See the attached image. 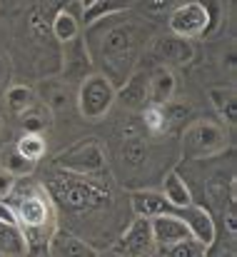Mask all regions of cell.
I'll return each mask as SVG.
<instances>
[{
  "instance_id": "6da1fadb",
  "label": "cell",
  "mask_w": 237,
  "mask_h": 257,
  "mask_svg": "<svg viewBox=\"0 0 237 257\" xmlns=\"http://www.w3.org/2000/svg\"><path fill=\"white\" fill-rule=\"evenodd\" d=\"M150 40L153 25L130 10L90 23L82 35L92 70L105 75L115 87L123 85L138 70V63Z\"/></svg>"
},
{
  "instance_id": "7a4b0ae2",
  "label": "cell",
  "mask_w": 237,
  "mask_h": 257,
  "mask_svg": "<svg viewBox=\"0 0 237 257\" xmlns=\"http://www.w3.org/2000/svg\"><path fill=\"white\" fill-rule=\"evenodd\" d=\"M43 187L48 190L55 210L70 217H85L90 212H97L110 200V190L100 175H73L53 170L50 175H45Z\"/></svg>"
},
{
  "instance_id": "3957f363",
  "label": "cell",
  "mask_w": 237,
  "mask_h": 257,
  "mask_svg": "<svg viewBox=\"0 0 237 257\" xmlns=\"http://www.w3.org/2000/svg\"><path fill=\"white\" fill-rule=\"evenodd\" d=\"M18 227L23 230L28 240V250L35 245H48L50 235L55 232V205L43 187V182L35 180H18L13 195L8 197Z\"/></svg>"
},
{
  "instance_id": "277c9868",
  "label": "cell",
  "mask_w": 237,
  "mask_h": 257,
  "mask_svg": "<svg viewBox=\"0 0 237 257\" xmlns=\"http://www.w3.org/2000/svg\"><path fill=\"white\" fill-rule=\"evenodd\" d=\"M230 148V127L215 120H195L185 125L180 138V153L185 160H210Z\"/></svg>"
},
{
  "instance_id": "5b68a950",
  "label": "cell",
  "mask_w": 237,
  "mask_h": 257,
  "mask_svg": "<svg viewBox=\"0 0 237 257\" xmlns=\"http://www.w3.org/2000/svg\"><path fill=\"white\" fill-rule=\"evenodd\" d=\"M53 168L73 175H102L107 170V153L102 140L85 138L75 145H70L65 153H60L53 160Z\"/></svg>"
},
{
  "instance_id": "8992f818",
  "label": "cell",
  "mask_w": 237,
  "mask_h": 257,
  "mask_svg": "<svg viewBox=\"0 0 237 257\" xmlns=\"http://www.w3.org/2000/svg\"><path fill=\"white\" fill-rule=\"evenodd\" d=\"M75 105L85 120H102L115 105V85L105 75L90 73L75 90Z\"/></svg>"
},
{
  "instance_id": "52a82bcc",
  "label": "cell",
  "mask_w": 237,
  "mask_h": 257,
  "mask_svg": "<svg viewBox=\"0 0 237 257\" xmlns=\"http://www.w3.org/2000/svg\"><path fill=\"white\" fill-rule=\"evenodd\" d=\"M167 28L172 35L185 38V40L207 38L210 35V18H207L205 5L200 0H187V3L177 5L167 15Z\"/></svg>"
},
{
  "instance_id": "ba28073f",
  "label": "cell",
  "mask_w": 237,
  "mask_h": 257,
  "mask_svg": "<svg viewBox=\"0 0 237 257\" xmlns=\"http://www.w3.org/2000/svg\"><path fill=\"white\" fill-rule=\"evenodd\" d=\"M112 252L117 257H150L153 252H158L155 240H153L150 220L135 217L123 230V235L117 237V242L112 245Z\"/></svg>"
},
{
  "instance_id": "9c48e42d",
  "label": "cell",
  "mask_w": 237,
  "mask_h": 257,
  "mask_svg": "<svg viewBox=\"0 0 237 257\" xmlns=\"http://www.w3.org/2000/svg\"><path fill=\"white\" fill-rule=\"evenodd\" d=\"M153 50V58L158 60L160 65L165 68H185L192 63L195 58V45L192 40H185V38H177V35H160L153 40L150 45Z\"/></svg>"
},
{
  "instance_id": "30bf717a",
  "label": "cell",
  "mask_w": 237,
  "mask_h": 257,
  "mask_svg": "<svg viewBox=\"0 0 237 257\" xmlns=\"http://www.w3.org/2000/svg\"><path fill=\"white\" fill-rule=\"evenodd\" d=\"M175 212L185 225H187V232L192 240H197L205 250L212 245V240L217 237V225H215V217L210 210L200 207V205H187V207H180V210H170Z\"/></svg>"
},
{
  "instance_id": "8fae6325",
  "label": "cell",
  "mask_w": 237,
  "mask_h": 257,
  "mask_svg": "<svg viewBox=\"0 0 237 257\" xmlns=\"http://www.w3.org/2000/svg\"><path fill=\"white\" fill-rule=\"evenodd\" d=\"M115 102L128 112H140L150 105V90H148V73L135 70L123 85L115 87Z\"/></svg>"
},
{
  "instance_id": "7c38bea8",
  "label": "cell",
  "mask_w": 237,
  "mask_h": 257,
  "mask_svg": "<svg viewBox=\"0 0 237 257\" xmlns=\"http://www.w3.org/2000/svg\"><path fill=\"white\" fill-rule=\"evenodd\" d=\"M48 255L50 257H100V252L87 240L78 237L75 232L55 227V232L48 240Z\"/></svg>"
},
{
  "instance_id": "4fadbf2b",
  "label": "cell",
  "mask_w": 237,
  "mask_h": 257,
  "mask_svg": "<svg viewBox=\"0 0 237 257\" xmlns=\"http://www.w3.org/2000/svg\"><path fill=\"white\" fill-rule=\"evenodd\" d=\"M82 8H80L78 0H73L70 5H63L53 20H50V33L55 38V43L65 45L70 40H75L78 35H82Z\"/></svg>"
},
{
  "instance_id": "5bb4252c",
  "label": "cell",
  "mask_w": 237,
  "mask_h": 257,
  "mask_svg": "<svg viewBox=\"0 0 237 257\" xmlns=\"http://www.w3.org/2000/svg\"><path fill=\"white\" fill-rule=\"evenodd\" d=\"M60 63H63V73H65L70 80H78V83L85 75L95 73V70H92V63H90V55H87V50H85L82 35H78L75 40H70V43L63 45Z\"/></svg>"
},
{
  "instance_id": "9a60e30c",
  "label": "cell",
  "mask_w": 237,
  "mask_h": 257,
  "mask_svg": "<svg viewBox=\"0 0 237 257\" xmlns=\"http://www.w3.org/2000/svg\"><path fill=\"white\" fill-rule=\"evenodd\" d=\"M150 227H153V240H155V247H170L180 240H187L190 232H187V225L175 215V212H165L150 220Z\"/></svg>"
},
{
  "instance_id": "2e32d148",
  "label": "cell",
  "mask_w": 237,
  "mask_h": 257,
  "mask_svg": "<svg viewBox=\"0 0 237 257\" xmlns=\"http://www.w3.org/2000/svg\"><path fill=\"white\" fill-rule=\"evenodd\" d=\"M153 158V145L150 140L143 135V138H125L123 145H120V163L123 168H128L130 172H143L148 168Z\"/></svg>"
},
{
  "instance_id": "e0dca14e",
  "label": "cell",
  "mask_w": 237,
  "mask_h": 257,
  "mask_svg": "<svg viewBox=\"0 0 237 257\" xmlns=\"http://www.w3.org/2000/svg\"><path fill=\"white\" fill-rule=\"evenodd\" d=\"M160 195L165 197V202H167V207H170V210H180V207L192 205V192H190V185H187V180H185V177H182L177 170H170L165 177H162Z\"/></svg>"
},
{
  "instance_id": "ac0fdd59",
  "label": "cell",
  "mask_w": 237,
  "mask_h": 257,
  "mask_svg": "<svg viewBox=\"0 0 237 257\" xmlns=\"http://www.w3.org/2000/svg\"><path fill=\"white\" fill-rule=\"evenodd\" d=\"M148 90H150V102L155 105H165L175 97L177 90V78L172 73V68L158 65L155 70L148 73Z\"/></svg>"
},
{
  "instance_id": "d6986e66",
  "label": "cell",
  "mask_w": 237,
  "mask_h": 257,
  "mask_svg": "<svg viewBox=\"0 0 237 257\" xmlns=\"http://www.w3.org/2000/svg\"><path fill=\"white\" fill-rule=\"evenodd\" d=\"M130 207H133L135 217H145V220H153L158 215L170 212L165 197L158 190H135V192H130Z\"/></svg>"
},
{
  "instance_id": "ffe728a7",
  "label": "cell",
  "mask_w": 237,
  "mask_h": 257,
  "mask_svg": "<svg viewBox=\"0 0 237 257\" xmlns=\"http://www.w3.org/2000/svg\"><path fill=\"white\" fill-rule=\"evenodd\" d=\"M35 102H38V92L30 85L15 83V85H8L3 90V105H5L8 115L15 117V120H18L23 112H28Z\"/></svg>"
},
{
  "instance_id": "44dd1931",
  "label": "cell",
  "mask_w": 237,
  "mask_h": 257,
  "mask_svg": "<svg viewBox=\"0 0 237 257\" xmlns=\"http://www.w3.org/2000/svg\"><path fill=\"white\" fill-rule=\"evenodd\" d=\"M38 97L55 112H63L73 105V90H70V83H60V80H43L40 83V90H35Z\"/></svg>"
},
{
  "instance_id": "7402d4cb",
  "label": "cell",
  "mask_w": 237,
  "mask_h": 257,
  "mask_svg": "<svg viewBox=\"0 0 237 257\" xmlns=\"http://www.w3.org/2000/svg\"><path fill=\"white\" fill-rule=\"evenodd\" d=\"M18 122H20L23 133H40V135H45L53 127V110L38 97V102L28 112H23L18 117Z\"/></svg>"
},
{
  "instance_id": "603a6c76",
  "label": "cell",
  "mask_w": 237,
  "mask_h": 257,
  "mask_svg": "<svg viewBox=\"0 0 237 257\" xmlns=\"http://www.w3.org/2000/svg\"><path fill=\"white\" fill-rule=\"evenodd\" d=\"M23 160H28L30 165H38L45 155H48V140L40 133H23L13 148Z\"/></svg>"
},
{
  "instance_id": "cb8c5ba5",
  "label": "cell",
  "mask_w": 237,
  "mask_h": 257,
  "mask_svg": "<svg viewBox=\"0 0 237 257\" xmlns=\"http://www.w3.org/2000/svg\"><path fill=\"white\" fill-rule=\"evenodd\" d=\"M0 255L3 257H25L28 255V240L18 225L0 222Z\"/></svg>"
},
{
  "instance_id": "d4e9b609",
  "label": "cell",
  "mask_w": 237,
  "mask_h": 257,
  "mask_svg": "<svg viewBox=\"0 0 237 257\" xmlns=\"http://www.w3.org/2000/svg\"><path fill=\"white\" fill-rule=\"evenodd\" d=\"M138 0H95L90 8L82 10V23L90 25L95 20H102L107 15H117V13H125V10H133Z\"/></svg>"
},
{
  "instance_id": "484cf974",
  "label": "cell",
  "mask_w": 237,
  "mask_h": 257,
  "mask_svg": "<svg viewBox=\"0 0 237 257\" xmlns=\"http://www.w3.org/2000/svg\"><path fill=\"white\" fill-rule=\"evenodd\" d=\"M210 102L215 105V110L220 112V117L225 120V125L227 127H235V120H237L235 87H212L210 90Z\"/></svg>"
},
{
  "instance_id": "4316f807",
  "label": "cell",
  "mask_w": 237,
  "mask_h": 257,
  "mask_svg": "<svg viewBox=\"0 0 237 257\" xmlns=\"http://www.w3.org/2000/svg\"><path fill=\"white\" fill-rule=\"evenodd\" d=\"M182 3H187V0H138L135 8H140V13L148 18H167Z\"/></svg>"
},
{
  "instance_id": "83f0119b",
  "label": "cell",
  "mask_w": 237,
  "mask_h": 257,
  "mask_svg": "<svg viewBox=\"0 0 237 257\" xmlns=\"http://www.w3.org/2000/svg\"><path fill=\"white\" fill-rule=\"evenodd\" d=\"M158 252L162 257H205V247L197 240L187 237V240H180V242H175L170 247H162Z\"/></svg>"
},
{
  "instance_id": "f1b7e54d",
  "label": "cell",
  "mask_w": 237,
  "mask_h": 257,
  "mask_svg": "<svg viewBox=\"0 0 237 257\" xmlns=\"http://www.w3.org/2000/svg\"><path fill=\"white\" fill-rule=\"evenodd\" d=\"M3 168H5V170H10L15 177H20V175H30V172L35 170V165H30L28 160H23L13 148L5 153V158H3Z\"/></svg>"
},
{
  "instance_id": "f546056e",
  "label": "cell",
  "mask_w": 237,
  "mask_h": 257,
  "mask_svg": "<svg viewBox=\"0 0 237 257\" xmlns=\"http://www.w3.org/2000/svg\"><path fill=\"white\" fill-rule=\"evenodd\" d=\"M202 5H205V10H207V18H210V35L222 25V15H225V10H222V3L220 0H200Z\"/></svg>"
},
{
  "instance_id": "4dcf8cb0",
  "label": "cell",
  "mask_w": 237,
  "mask_h": 257,
  "mask_svg": "<svg viewBox=\"0 0 237 257\" xmlns=\"http://www.w3.org/2000/svg\"><path fill=\"white\" fill-rule=\"evenodd\" d=\"M10 78H13V60L8 55V50L0 45V95L3 90L10 85Z\"/></svg>"
},
{
  "instance_id": "1f68e13d",
  "label": "cell",
  "mask_w": 237,
  "mask_h": 257,
  "mask_svg": "<svg viewBox=\"0 0 237 257\" xmlns=\"http://www.w3.org/2000/svg\"><path fill=\"white\" fill-rule=\"evenodd\" d=\"M15 185H18V177H15L10 170L0 168V200H8V197L13 195Z\"/></svg>"
},
{
  "instance_id": "d6a6232c",
  "label": "cell",
  "mask_w": 237,
  "mask_h": 257,
  "mask_svg": "<svg viewBox=\"0 0 237 257\" xmlns=\"http://www.w3.org/2000/svg\"><path fill=\"white\" fill-rule=\"evenodd\" d=\"M8 140H10V125H8V110H5V105L0 102V150L8 145Z\"/></svg>"
},
{
  "instance_id": "836d02e7",
  "label": "cell",
  "mask_w": 237,
  "mask_h": 257,
  "mask_svg": "<svg viewBox=\"0 0 237 257\" xmlns=\"http://www.w3.org/2000/svg\"><path fill=\"white\" fill-rule=\"evenodd\" d=\"M0 222L18 225V220H15V212H13V207H10V202H8V200H0Z\"/></svg>"
},
{
  "instance_id": "e575fe53",
  "label": "cell",
  "mask_w": 237,
  "mask_h": 257,
  "mask_svg": "<svg viewBox=\"0 0 237 257\" xmlns=\"http://www.w3.org/2000/svg\"><path fill=\"white\" fill-rule=\"evenodd\" d=\"M150 257H162V255H160V252H153V255H150Z\"/></svg>"
},
{
  "instance_id": "d590c367",
  "label": "cell",
  "mask_w": 237,
  "mask_h": 257,
  "mask_svg": "<svg viewBox=\"0 0 237 257\" xmlns=\"http://www.w3.org/2000/svg\"><path fill=\"white\" fill-rule=\"evenodd\" d=\"M100 257H102V255H100Z\"/></svg>"
}]
</instances>
